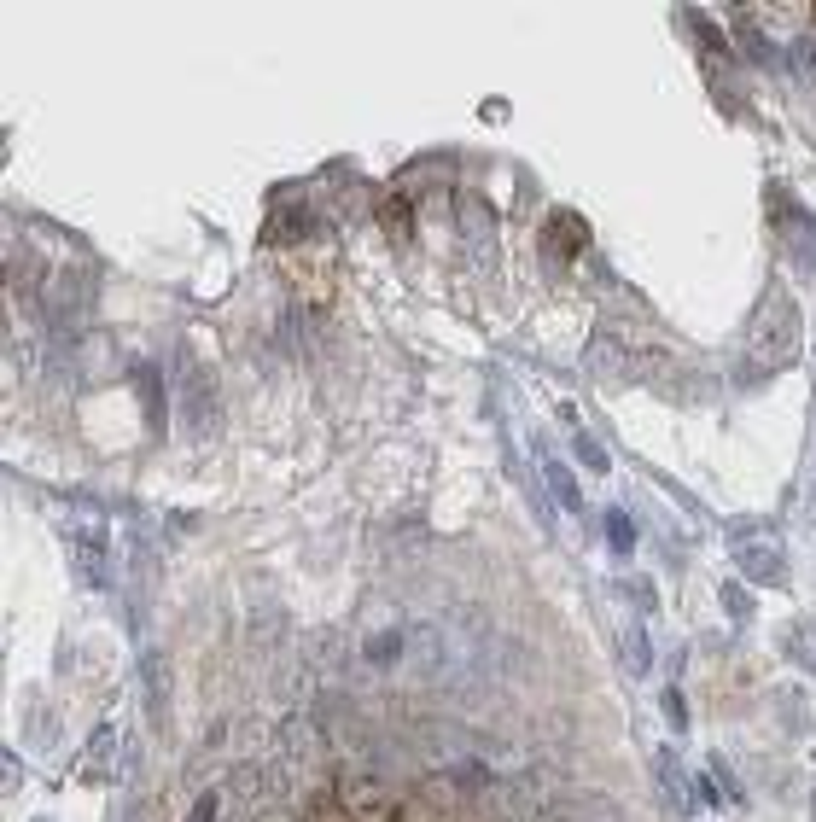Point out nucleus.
<instances>
[{
  "instance_id": "obj_7",
  "label": "nucleus",
  "mask_w": 816,
  "mask_h": 822,
  "mask_svg": "<svg viewBox=\"0 0 816 822\" xmlns=\"http://www.w3.org/2000/svg\"><path fill=\"white\" fill-rule=\"evenodd\" d=\"M548 490L560 496V508H572V514L583 508V490H578V479H572V473H566L560 461H548Z\"/></svg>"
},
{
  "instance_id": "obj_12",
  "label": "nucleus",
  "mask_w": 816,
  "mask_h": 822,
  "mask_svg": "<svg viewBox=\"0 0 816 822\" xmlns=\"http://www.w3.org/2000/svg\"><path fill=\"white\" fill-rule=\"evenodd\" d=\"M216 811H222V793L204 788L199 799H193V811H187V822H216Z\"/></svg>"
},
{
  "instance_id": "obj_2",
  "label": "nucleus",
  "mask_w": 816,
  "mask_h": 822,
  "mask_svg": "<svg viewBox=\"0 0 816 822\" xmlns=\"http://www.w3.org/2000/svg\"><path fill=\"white\" fill-rule=\"evenodd\" d=\"M735 560H741V572H747V578L770 583V589H782V583H787V560L776 554V548H752V543H741V548H735Z\"/></svg>"
},
{
  "instance_id": "obj_9",
  "label": "nucleus",
  "mask_w": 816,
  "mask_h": 822,
  "mask_svg": "<svg viewBox=\"0 0 816 822\" xmlns=\"http://www.w3.org/2000/svg\"><path fill=\"white\" fill-rule=\"evenodd\" d=\"M717 601H723V613L735 618V624H747V618L758 613V607H752V595L741 589V583H723V589H717Z\"/></svg>"
},
{
  "instance_id": "obj_10",
  "label": "nucleus",
  "mask_w": 816,
  "mask_h": 822,
  "mask_svg": "<svg viewBox=\"0 0 816 822\" xmlns=\"http://www.w3.org/2000/svg\"><path fill=\"white\" fill-rule=\"evenodd\" d=\"M572 449H578V461L589 467V473H607V467H612V455H607L601 444H595L589 432H572Z\"/></svg>"
},
{
  "instance_id": "obj_1",
  "label": "nucleus",
  "mask_w": 816,
  "mask_h": 822,
  "mask_svg": "<svg viewBox=\"0 0 816 822\" xmlns=\"http://www.w3.org/2000/svg\"><path fill=\"white\" fill-rule=\"evenodd\" d=\"M758 350H764V362H770V368L793 362V350H799L793 304H787L782 292H770V304H764V315H758Z\"/></svg>"
},
{
  "instance_id": "obj_6",
  "label": "nucleus",
  "mask_w": 816,
  "mask_h": 822,
  "mask_svg": "<svg viewBox=\"0 0 816 822\" xmlns=\"http://www.w3.org/2000/svg\"><path fill=\"white\" fill-rule=\"evenodd\" d=\"M368 665H397L403 659V630H379V636H368Z\"/></svg>"
},
{
  "instance_id": "obj_5",
  "label": "nucleus",
  "mask_w": 816,
  "mask_h": 822,
  "mask_svg": "<svg viewBox=\"0 0 816 822\" xmlns=\"http://www.w3.org/2000/svg\"><path fill=\"white\" fill-rule=\"evenodd\" d=\"M624 665H630V677H647V671H653V642H647L642 624L624 630Z\"/></svg>"
},
{
  "instance_id": "obj_4",
  "label": "nucleus",
  "mask_w": 816,
  "mask_h": 822,
  "mask_svg": "<svg viewBox=\"0 0 816 822\" xmlns=\"http://www.w3.org/2000/svg\"><path fill=\"white\" fill-rule=\"evenodd\" d=\"M181 397H187V432L199 438V409L210 414V420H216V409H210V374H187Z\"/></svg>"
},
{
  "instance_id": "obj_3",
  "label": "nucleus",
  "mask_w": 816,
  "mask_h": 822,
  "mask_svg": "<svg viewBox=\"0 0 816 822\" xmlns=\"http://www.w3.org/2000/svg\"><path fill=\"white\" fill-rule=\"evenodd\" d=\"M601 531H607V548L618 554V560H630V554H636V543H642V537H636V519L624 514V508H607Z\"/></svg>"
},
{
  "instance_id": "obj_15",
  "label": "nucleus",
  "mask_w": 816,
  "mask_h": 822,
  "mask_svg": "<svg viewBox=\"0 0 816 822\" xmlns=\"http://www.w3.org/2000/svg\"><path fill=\"white\" fill-rule=\"evenodd\" d=\"M811 636H816V624H811Z\"/></svg>"
},
{
  "instance_id": "obj_14",
  "label": "nucleus",
  "mask_w": 816,
  "mask_h": 822,
  "mask_svg": "<svg viewBox=\"0 0 816 822\" xmlns=\"http://www.w3.org/2000/svg\"><path fill=\"white\" fill-rule=\"evenodd\" d=\"M694 793H700V799H706V805H712V811H717V805H723V799H717V788H712V782H706V776H700V782H694Z\"/></svg>"
},
{
  "instance_id": "obj_13",
  "label": "nucleus",
  "mask_w": 816,
  "mask_h": 822,
  "mask_svg": "<svg viewBox=\"0 0 816 822\" xmlns=\"http://www.w3.org/2000/svg\"><path fill=\"white\" fill-rule=\"evenodd\" d=\"M624 595H630V601H636L642 613H653V607H659V595L647 589V578H624Z\"/></svg>"
},
{
  "instance_id": "obj_8",
  "label": "nucleus",
  "mask_w": 816,
  "mask_h": 822,
  "mask_svg": "<svg viewBox=\"0 0 816 822\" xmlns=\"http://www.w3.org/2000/svg\"><path fill=\"white\" fill-rule=\"evenodd\" d=\"M140 403H146V420H152V426L164 432V379L152 374V368L140 374Z\"/></svg>"
},
{
  "instance_id": "obj_11",
  "label": "nucleus",
  "mask_w": 816,
  "mask_h": 822,
  "mask_svg": "<svg viewBox=\"0 0 816 822\" xmlns=\"http://www.w3.org/2000/svg\"><path fill=\"white\" fill-rule=\"evenodd\" d=\"M659 712L671 718V729H688V700H682V688H677V683L659 694Z\"/></svg>"
}]
</instances>
